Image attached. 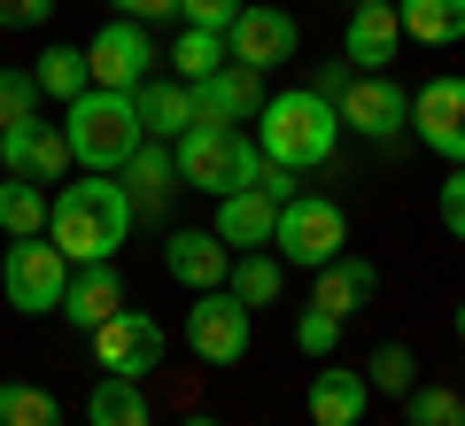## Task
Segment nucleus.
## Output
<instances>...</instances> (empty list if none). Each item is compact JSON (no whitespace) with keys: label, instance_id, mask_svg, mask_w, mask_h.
Returning <instances> with one entry per match:
<instances>
[{"label":"nucleus","instance_id":"37","mask_svg":"<svg viewBox=\"0 0 465 426\" xmlns=\"http://www.w3.org/2000/svg\"><path fill=\"white\" fill-rule=\"evenodd\" d=\"M349 78H357V63H349V54H341V63H318V70H311V85H318L326 101H341V94H349Z\"/></svg>","mask_w":465,"mask_h":426},{"label":"nucleus","instance_id":"30","mask_svg":"<svg viewBox=\"0 0 465 426\" xmlns=\"http://www.w3.org/2000/svg\"><path fill=\"white\" fill-rule=\"evenodd\" d=\"M365 380H372V395H411V388H419V357H411L403 342H381V349L365 357Z\"/></svg>","mask_w":465,"mask_h":426},{"label":"nucleus","instance_id":"27","mask_svg":"<svg viewBox=\"0 0 465 426\" xmlns=\"http://www.w3.org/2000/svg\"><path fill=\"white\" fill-rule=\"evenodd\" d=\"M47 210H54V194L39 179H0V233H8V241L47 233Z\"/></svg>","mask_w":465,"mask_h":426},{"label":"nucleus","instance_id":"7","mask_svg":"<svg viewBox=\"0 0 465 426\" xmlns=\"http://www.w3.org/2000/svg\"><path fill=\"white\" fill-rule=\"evenodd\" d=\"M256 342V311L232 287H210V295H194V311H186V349H194L202 364H241Z\"/></svg>","mask_w":465,"mask_h":426},{"label":"nucleus","instance_id":"2","mask_svg":"<svg viewBox=\"0 0 465 426\" xmlns=\"http://www.w3.org/2000/svg\"><path fill=\"white\" fill-rule=\"evenodd\" d=\"M256 148H264L272 163H287V171H318V163H333V148H341V109H333L318 85L272 94L264 109H256Z\"/></svg>","mask_w":465,"mask_h":426},{"label":"nucleus","instance_id":"11","mask_svg":"<svg viewBox=\"0 0 465 426\" xmlns=\"http://www.w3.org/2000/svg\"><path fill=\"white\" fill-rule=\"evenodd\" d=\"M163 349H171V333H163V318H148V311H116L109 326H94V357H101V372H116V380H148L155 364H163Z\"/></svg>","mask_w":465,"mask_h":426},{"label":"nucleus","instance_id":"41","mask_svg":"<svg viewBox=\"0 0 465 426\" xmlns=\"http://www.w3.org/2000/svg\"><path fill=\"white\" fill-rule=\"evenodd\" d=\"M458 342H465V302H458Z\"/></svg>","mask_w":465,"mask_h":426},{"label":"nucleus","instance_id":"13","mask_svg":"<svg viewBox=\"0 0 465 426\" xmlns=\"http://www.w3.org/2000/svg\"><path fill=\"white\" fill-rule=\"evenodd\" d=\"M0 171H8V179H39V186H63V171H70V140H63V124L32 116V124L0 132Z\"/></svg>","mask_w":465,"mask_h":426},{"label":"nucleus","instance_id":"4","mask_svg":"<svg viewBox=\"0 0 465 426\" xmlns=\"http://www.w3.org/2000/svg\"><path fill=\"white\" fill-rule=\"evenodd\" d=\"M171 155H179V186H194V194H241L264 171L256 132L241 124H194L186 140H171Z\"/></svg>","mask_w":465,"mask_h":426},{"label":"nucleus","instance_id":"21","mask_svg":"<svg viewBox=\"0 0 465 426\" xmlns=\"http://www.w3.org/2000/svg\"><path fill=\"white\" fill-rule=\"evenodd\" d=\"M133 101H140L148 140H186V132H194V85L186 78H148Z\"/></svg>","mask_w":465,"mask_h":426},{"label":"nucleus","instance_id":"1","mask_svg":"<svg viewBox=\"0 0 465 426\" xmlns=\"http://www.w3.org/2000/svg\"><path fill=\"white\" fill-rule=\"evenodd\" d=\"M133 225H140V210H133V194H124L116 171H85V179L54 186L47 241L70 256V272L78 263H116V248L133 241Z\"/></svg>","mask_w":465,"mask_h":426},{"label":"nucleus","instance_id":"16","mask_svg":"<svg viewBox=\"0 0 465 426\" xmlns=\"http://www.w3.org/2000/svg\"><path fill=\"white\" fill-rule=\"evenodd\" d=\"M403 47V16H396V0H357L349 8V32H341V54L357 70H388Z\"/></svg>","mask_w":465,"mask_h":426},{"label":"nucleus","instance_id":"12","mask_svg":"<svg viewBox=\"0 0 465 426\" xmlns=\"http://www.w3.org/2000/svg\"><path fill=\"white\" fill-rule=\"evenodd\" d=\"M295 47H302L295 16H287V8H272V0H249V8L232 16V32H225V54H232V63H249V70L295 63Z\"/></svg>","mask_w":465,"mask_h":426},{"label":"nucleus","instance_id":"36","mask_svg":"<svg viewBox=\"0 0 465 426\" xmlns=\"http://www.w3.org/2000/svg\"><path fill=\"white\" fill-rule=\"evenodd\" d=\"M54 16V0H0V32H39Z\"/></svg>","mask_w":465,"mask_h":426},{"label":"nucleus","instance_id":"33","mask_svg":"<svg viewBox=\"0 0 465 426\" xmlns=\"http://www.w3.org/2000/svg\"><path fill=\"white\" fill-rule=\"evenodd\" d=\"M39 116V78L32 70H0V132H16Z\"/></svg>","mask_w":465,"mask_h":426},{"label":"nucleus","instance_id":"26","mask_svg":"<svg viewBox=\"0 0 465 426\" xmlns=\"http://www.w3.org/2000/svg\"><path fill=\"white\" fill-rule=\"evenodd\" d=\"M32 78H39V101H63V109H70V101L94 85V70H85V47H54V39H47V54L32 63Z\"/></svg>","mask_w":465,"mask_h":426},{"label":"nucleus","instance_id":"6","mask_svg":"<svg viewBox=\"0 0 465 426\" xmlns=\"http://www.w3.org/2000/svg\"><path fill=\"white\" fill-rule=\"evenodd\" d=\"M0 295L16 302L24 318L63 311V295H70V256L47 241V233H24V241H8V256H0Z\"/></svg>","mask_w":465,"mask_h":426},{"label":"nucleus","instance_id":"22","mask_svg":"<svg viewBox=\"0 0 465 426\" xmlns=\"http://www.w3.org/2000/svg\"><path fill=\"white\" fill-rule=\"evenodd\" d=\"M381 295V272H372L365 256H333L326 272H318V311H333V318H349V311H365V302Z\"/></svg>","mask_w":465,"mask_h":426},{"label":"nucleus","instance_id":"38","mask_svg":"<svg viewBox=\"0 0 465 426\" xmlns=\"http://www.w3.org/2000/svg\"><path fill=\"white\" fill-rule=\"evenodd\" d=\"M116 16H133V24H171L179 16V0H109Z\"/></svg>","mask_w":465,"mask_h":426},{"label":"nucleus","instance_id":"20","mask_svg":"<svg viewBox=\"0 0 465 426\" xmlns=\"http://www.w3.org/2000/svg\"><path fill=\"white\" fill-rule=\"evenodd\" d=\"M372 411V380L349 372V364H326L311 372V426H365Z\"/></svg>","mask_w":465,"mask_h":426},{"label":"nucleus","instance_id":"9","mask_svg":"<svg viewBox=\"0 0 465 426\" xmlns=\"http://www.w3.org/2000/svg\"><path fill=\"white\" fill-rule=\"evenodd\" d=\"M85 70H94V85H109V94H140V85L155 78V39H148V24L109 16L94 39H85Z\"/></svg>","mask_w":465,"mask_h":426},{"label":"nucleus","instance_id":"19","mask_svg":"<svg viewBox=\"0 0 465 426\" xmlns=\"http://www.w3.org/2000/svg\"><path fill=\"white\" fill-rule=\"evenodd\" d=\"M116 179H124V194H133L140 217H171V194H179V155H171V140H148Z\"/></svg>","mask_w":465,"mask_h":426},{"label":"nucleus","instance_id":"15","mask_svg":"<svg viewBox=\"0 0 465 426\" xmlns=\"http://www.w3.org/2000/svg\"><path fill=\"white\" fill-rule=\"evenodd\" d=\"M163 272L179 279V287H194V295H210V287L232 279V248L217 241L210 225H179V233H163Z\"/></svg>","mask_w":465,"mask_h":426},{"label":"nucleus","instance_id":"8","mask_svg":"<svg viewBox=\"0 0 465 426\" xmlns=\"http://www.w3.org/2000/svg\"><path fill=\"white\" fill-rule=\"evenodd\" d=\"M333 109H341V132H357V140H372V148H388V140L411 132V94H403L388 70H357Z\"/></svg>","mask_w":465,"mask_h":426},{"label":"nucleus","instance_id":"29","mask_svg":"<svg viewBox=\"0 0 465 426\" xmlns=\"http://www.w3.org/2000/svg\"><path fill=\"white\" fill-rule=\"evenodd\" d=\"M0 426H63V403L47 388H24V380H0Z\"/></svg>","mask_w":465,"mask_h":426},{"label":"nucleus","instance_id":"24","mask_svg":"<svg viewBox=\"0 0 465 426\" xmlns=\"http://www.w3.org/2000/svg\"><path fill=\"white\" fill-rule=\"evenodd\" d=\"M396 16H403V39H419V47L465 39V0H396Z\"/></svg>","mask_w":465,"mask_h":426},{"label":"nucleus","instance_id":"14","mask_svg":"<svg viewBox=\"0 0 465 426\" xmlns=\"http://www.w3.org/2000/svg\"><path fill=\"white\" fill-rule=\"evenodd\" d=\"M264 70H249V63H225V70H210V78L194 85V124H256V109H264Z\"/></svg>","mask_w":465,"mask_h":426},{"label":"nucleus","instance_id":"34","mask_svg":"<svg viewBox=\"0 0 465 426\" xmlns=\"http://www.w3.org/2000/svg\"><path fill=\"white\" fill-rule=\"evenodd\" d=\"M434 210H442V233L450 241H465V163H450L442 194H434Z\"/></svg>","mask_w":465,"mask_h":426},{"label":"nucleus","instance_id":"3","mask_svg":"<svg viewBox=\"0 0 465 426\" xmlns=\"http://www.w3.org/2000/svg\"><path fill=\"white\" fill-rule=\"evenodd\" d=\"M63 140H70V163L85 171H124L140 148H148V124H140V101L133 94H109V85H85L63 116Z\"/></svg>","mask_w":465,"mask_h":426},{"label":"nucleus","instance_id":"10","mask_svg":"<svg viewBox=\"0 0 465 426\" xmlns=\"http://www.w3.org/2000/svg\"><path fill=\"white\" fill-rule=\"evenodd\" d=\"M411 132L427 155L465 163V70H442V78H427L411 94Z\"/></svg>","mask_w":465,"mask_h":426},{"label":"nucleus","instance_id":"31","mask_svg":"<svg viewBox=\"0 0 465 426\" xmlns=\"http://www.w3.org/2000/svg\"><path fill=\"white\" fill-rule=\"evenodd\" d=\"M403 426H465V395L458 388H411L403 395Z\"/></svg>","mask_w":465,"mask_h":426},{"label":"nucleus","instance_id":"23","mask_svg":"<svg viewBox=\"0 0 465 426\" xmlns=\"http://www.w3.org/2000/svg\"><path fill=\"white\" fill-rule=\"evenodd\" d=\"M225 287L249 302V311H272V302L287 295V263L272 256V248H241V256H232V279H225Z\"/></svg>","mask_w":465,"mask_h":426},{"label":"nucleus","instance_id":"39","mask_svg":"<svg viewBox=\"0 0 465 426\" xmlns=\"http://www.w3.org/2000/svg\"><path fill=\"white\" fill-rule=\"evenodd\" d=\"M256 186H264L272 202H295V171H287V163H272V155H264V171H256Z\"/></svg>","mask_w":465,"mask_h":426},{"label":"nucleus","instance_id":"28","mask_svg":"<svg viewBox=\"0 0 465 426\" xmlns=\"http://www.w3.org/2000/svg\"><path fill=\"white\" fill-rule=\"evenodd\" d=\"M232 54H225V32H202V24H186L179 39H171V70H179L186 85H202L210 70H225Z\"/></svg>","mask_w":465,"mask_h":426},{"label":"nucleus","instance_id":"5","mask_svg":"<svg viewBox=\"0 0 465 426\" xmlns=\"http://www.w3.org/2000/svg\"><path fill=\"white\" fill-rule=\"evenodd\" d=\"M272 256L295 263V272H326L333 256H349V210H341L333 194H295V202H280Z\"/></svg>","mask_w":465,"mask_h":426},{"label":"nucleus","instance_id":"40","mask_svg":"<svg viewBox=\"0 0 465 426\" xmlns=\"http://www.w3.org/2000/svg\"><path fill=\"white\" fill-rule=\"evenodd\" d=\"M179 426H225V419H210V411H194V419H179Z\"/></svg>","mask_w":465,"mask_h":426},{"label":"nucleus","instance_id":"32","mask_svg":"<svg viewBox=\"0 0 465 426\" xmlns=\"http://www.w3.org/2000/svg\"><path fill=\"white\" fill-rule=\"evenodd\" d=\"M295 349L326 364L333 349H341V318H333V311H318V302H302V311H295Z\"/></svg>","mask_w":465,"mask_h":426},{"label":"nucleus","instance_id":"17","mask_svg":"<svg viewBox=\"0 0 465 426\" xmlns=\"http://www.w3.org/2000/svg\"><path fill=\"white\" fill-rule=\"evenodd\" d=\"M116 311H124V272H116V263H78V272H70V295H63V318L78 333H94V326H109Z\"/></svg>","mask_w":465,"mask_h":426},{"label":"nucleus","instance_id":"35","mask_svg":"<svg viewBox=\"0 0 465 426\" xmlns=\"http://www.w3.org/2000/svg\"><path fill=\"white\" fill-rule=\"evenodd\" d=\"M249 0H179V16L202 24V32H232V16H241Z\"/></svg>","mask_w":465,"mask_h":426},{"label":"nucleus","instance_id":"18","mask_svg":"<svg viewBox=\"0 0 465 426\" xmlns=\"http://www.w3.org/2000/svg\"><path fill=\"white\" fill-rule=\"evenodd\" d=\"M272 225H280V202L264 186H241V194H217V241L241 256V248H272Z\"/></svg>","mask_w":465,"mask_h":426},{"label":"nucleus","instance_id":"25","mask_svg":"<svg viewBox=\"0 0 465 426\" xmlns=\"http://www.w3.org/2000/svg\"><path fill=\"white\" fill-rule=\"evenodd\" d=\"M85 426H148V388H140V380L101 372L94 395H85Z\"/></svg>","mask_w":465,"mask_h":426}]
</instances>
